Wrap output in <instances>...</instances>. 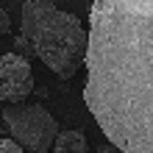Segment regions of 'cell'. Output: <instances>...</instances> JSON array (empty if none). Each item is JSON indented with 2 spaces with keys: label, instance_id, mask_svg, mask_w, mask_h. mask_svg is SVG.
<instances>
[{
  "label": "cell",
  "instance_id": "cell-1",
  "mask_svg": "<svg viewBox=\"0 0 153 153\" xmlns=\"http://www.w3.org/2000/svg\"><path fill=\"white\" fill-rule=\"evenodd\" d=\"M84 103L120 153H153V0H92Z\"/></svg>",
  "mask_w": 153,
  "mask_h": 153
},
{
  "label": "cell",
  "instance_id": "cell-2",
  "mask_svg": "<svg viewBox=\"0 0 153 153\" xmlns=\"http://www.w3.org/2000/svg\"><path fill=\"white\" fill-rule=\"evenodd\" d=\"M20 31L28 39L33 56L59 78H73L86 64L89 28L70 11H61L50 0H25Z\"/></svg>",
  "mask_w": 153,
  "mask_h": 153
},
{
  "label": "cell",
  "instance_id": "cell-3",
  "mask_svg": "<svg viewBox=\"0 0 153 153\" xmlns=\"http://www.w3.org/2000/svg\"><path fill=\"white\" fill-rule=\"evenodd\" d=\"M3 123L11 139L25 153H50L59 137V123L39 103H11L3 109Z\"/></svg>",
  "mask_w": 153,
  "mask_h": 153
},
{
  "label": "cell",
  "instance_id": "cell-4",
  "mask_svg": "<svg viewBox=\"0 0 153 153\" xmlns=\"http://www.w3.org/2000/svg\"><path fill=\"white\" fill-rule=\"evenodd\" d=\"M33 92V70L20 53L0 56V103H22Z\"/></svg>",
  "mask_w": 153,
  "mask_h": 153
},
{
  "label": "cell",
  "instance_id": "cell-5",
  "mask_svg": "<svg viewBox=\"0 0 153 153\" xmlns=\"http://www.w3.org/2000/svg\"><path fill=\"white\" fill-rule=\"evenodd\" d=\"M50 153H86V137L75 128H67L56 137Z\"/></svg>",
  "mask_w": 153,
  "mask_h": 153
},
{
  "label": "cell",
  "instance_id": "cell-6",
  "mask_svg": "<svg viewBox=\"0 0 153 153\" xmlns=\"http://www.w3.org/2000/svg\"><path fill=\"white\" fill-rule=\"evenodd\" d=\"M0 153H25L20 145H17L14 139H6V137H0Z\"/></svg>",
  "mask_w": 153,
  "mask_h": 153
},
{
  "label": "cell",
  "instance_id": "cell-7",
  "mask_svg": "<svg viewBox=\"0 0 153 153\" xmlns=\"http://www.w3.org/2000/svg\"><path fill=\"white\" fill-rule=\"evenodd\" d=\"M8 31H11V20H8L6 8H0V39H3V36H6Z\"/></svg>",
  "mask_w": 153,
  "mask_h": 153
},
{
  "label": "cell",
  "instance_id": "cell-8",
  "mask_svg": "<svg viewBox=\"0 0 153 153\" xmlns=\"http://www.w3.org/2000/svg\"><path fill=\"white\" fill-rule=\"evenodd\" d=\"M97 153H120V150H117V148L111 145V142H106V145L100 142V145H97Z\"/></svg>",
  "mask_w": 153,
  "mask_h": 153
}]
</instances>
